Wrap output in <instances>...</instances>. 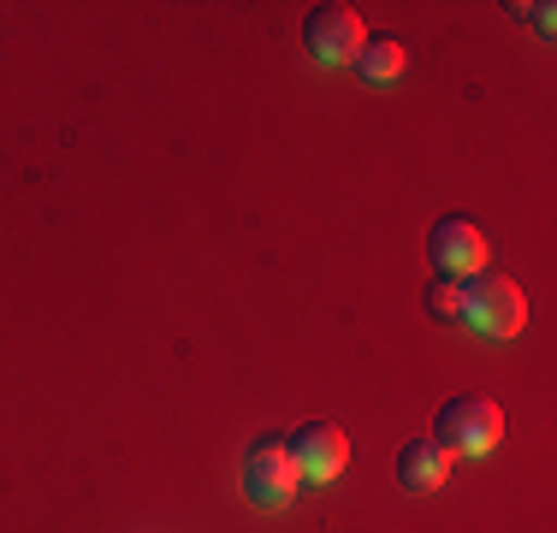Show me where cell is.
Instances as JSON below:
<instances>
[{
  "mask_svg": "<svg viewBox=\"0 0 557 533\" xmlns=\"http://www.w3.org/2000/svg\"><path fill=\"white\" fill-rule=\"evenodd\" d=\"M302 42L321 65H356V53H362L368 30L362 18H356L350 7H338V0H326V7H314L309 18H302Z\"/></svg>",
  "mask_w": 557,
  "mask_h": 533,
  "instance_id": "obj_4",
  "label": "cell"
},
{
  "mask_svg": "<svg viewBox=\"0 0 557 533\" xmlns=\"http://www.w3.org/2000/svg\"><path fill=\"white\" fill-rule=\"evenodd\" d=\"M302 474H297V457H290V445L278 433L256 438V445L244 450V492L249 504H261V510H285L290 498H297Z\"/></svg>",
  "mask_w": 557,
  "mask_h": 533,
  "instance_id": "obj_3",
  "label": "cell"
},
{
  "mask_svg": "<svg viewBox=\"0 0 557 533\" xmlns=\"http://www.w3.org/2000/svg\"><path fill=\"white\" fill-rule=\"evenodd\" d=\"M450 480V450L440 438H409L397 450V486L404 492H440Z\"/></svg>",
  "mask_w": 557,
  "mask_h": 533,
  "instance_id": "obj_7",
  "label": "cell"
},
{
  "mask_svg": "<svg viewBox=\"0 0 557 533\" xmlns=\"http://www.w3.org/2000/svg\"><path fill=\"white\" fill-rule=\"evenodd\" d=\"M510 12H516V18H528L540 36H552V30H557V18H552L557 7H552V0H540V7H510Z\"/></svg>",
  "mask_w": 557,
  "mask_h": 533,
  "instance_id": "obj_10",
  "label": "cell"
},
{
  "mask_svg": "<svg viewBox=\"0 0 557 533\" xmlns=\"http://www.w3.org/2000/svg\"><path fill=\"white\" fill-rule=\"evenodd\" d=\"M290 457H297L302 480H338L344 462H350V438H344L338 421H302L290 433Z\"/></svg>",
  "mask_w": 557,
  "mask_h": 533,
  "instance_id": "obj_6",
  "label": "cell"
},
{
  "mask_svg": "<svg viewBox=\"0 0 557 533\" xmlns=\"http://www.w3.org/2000/svg\"><path fill=\"white\" fill-rule=\"evenodd\" d=\"M409 65V48L397 42V36H368L362 53H356V77L362 84H397Z\"/></svg>",
  "mask_w": 557,
  "mask_h": 533,
  "instance_id": "obj_8",
  "label": "cell"
},
{
  "mask_svg": "<svg viewBox=\"0 0 557 533\" xmlns=\"http://www.w3.org/2000/svg\"><path fill=\"white\" fill-rule=\"evenodd\" d=\"M462 326H474L481 338H516L528 326V297L516 278L504 273H474L462 278Z\"/></svg>",
  "mask_w": 557,
  "mask_h": 533,
  "instance_id": "obj_1",
  "label": "cell"
},
{
  "mask_svg": "<svg viewBox=\"0 0 557 533\" xmlns=\"http://www.w3.org/2000/svg\"><path fill=\"white\" fill-rule=\"evenodd\" d=\"M486 232L474 220H440L428 232V261H433V273L440 278H474V273H486Z\"/></svg>",
  "mask_w": 557,
  "mask_h": 533,
  "instance_id": "obj_5",
  "label": "cell"
},
{
  "mask_svg": "<svg viewBox=\"0 0 557 533\" xmlns=\"http://www.w3.org/2000/svg\"><path fill=\"white\" fill-rule=\"evenodd\" d=\"M433 438H440L450 457H486L504 438V409L493 397H450L440 409V421H433Z\"/></svg>",
  "mask_w": 557,
  "mask_h": 533,
  "instance_id": "obj_2",
  "label": "cell"
},
{
  "mask_svg": "<svg viewBox=\"0 0 557 533\" xmlns=\"http://www.w3.org/2000/svg\"><path fill=\"white\" fill-rule=\"evenodd\" d=\"M428 314L445 320V326H462V285L457 278H440V273L428 278Z\"/></svg>",
  "mask_w": 557,
  "mask_h": 533,
  "instance_id": "obj_9",
  "label": "cell"
}]
</instances>
